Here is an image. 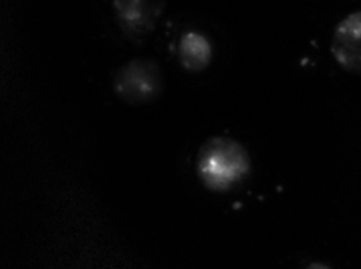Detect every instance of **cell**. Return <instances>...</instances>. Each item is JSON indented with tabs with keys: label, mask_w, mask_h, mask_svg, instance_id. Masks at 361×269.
<instances>
[{
	"label": "cell",
	"mask_w": 361,
	"mask_h": 269,
	"mask_svg": "<svg viewBox=\"0 0 361 269\" xmlns=\"http://www.w3.org/2000/svg\"><path fill=\"white\" fill-rule=\"evenodd\" d=\"M311 268H328V266L322 265V264H320V265H312Z\"/></svg>",
	"instance_id": "obj_6"
},
{
	"label": "cell",
	"mask_w": 361,
	"mask_h": 269,
	"mask_svg": "<svg viewBox=\"0 0 361 269\" xmlns=\"http://www.w3.org/2000/svg\"><path fill=\"white\" fill-rule=\"evenodd\" d=\"M112 6L118 25L135 37L149 34L163 12L160 0H114Z\"/></svg>",
	"instance_id": "obj_3"
},
{
	"label": "cell",
	"mask_w": 361,
	"mask_h": 269,
	"mask_svg": "<svg viewBox=\"0 0 361 269\" xmlns=\"http://www.w3.org/2000/svg\"><path fill=\"white\" fill-rule=\"evenodd\" d=\"M250 170L246 150L233 139L216 137L200 150L197 173L204 185L214 192H226Z\"/></svg>",
	"instance_id": "obj_1"
},
{
	"label": "cell",
	"mask_w": 361,
	"mask_h": 269,
	"mask_svg": "<svg viewBox=\"0 0 361 269\" xmlns=\"http://www.w3.org/2000/svg\"><path fill=\"white\" fill-rule=\"evenodd\" d=\"M331 52L345 71L361 74V11L348 15L337 25Z\"/></svg>",
	"instance_id": "obj_4"
},
{
	"label": "cell",
	"mask_w": 361,
	"mask_h": 269,
	"mask_svg": "<svg viewBox=\"0 0 361 269\" xmlns=\"http://www.w3.org/2000/svg\"><path fill=\"white\" fill-rule=\"evenodd\" d=\"M180 61L183 67L190 72H200L208 67L212 58V46L209 40L197 33L187 32L180 37Z\"/></svg>",
	"instance_id": "obj_5"
},
{
	"label": "cell",
	"mask_w": 361,
	"mask_h": 269,
	"mask_svg": "<svg viewBox=\"0 0 361 269\" xmlns=\"http://www.w3.org/2000/svg\"><path fill=\"white\" fill-rule=\"evenodd\" d=\"M114 92L125 103L145 105L161 94L163 73L156 61L147 58L133 59L116 71Z\"/></svg>",
	"instance_id": "obj_2"
}]
</instances>
